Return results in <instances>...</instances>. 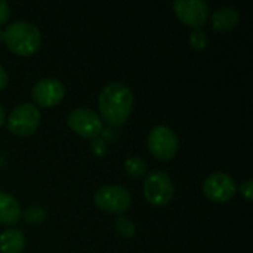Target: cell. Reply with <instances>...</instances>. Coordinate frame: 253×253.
<instances>
[{
	"label": "cell",
	"mask_w": 253,
	"mask_h": 253,
	"mask_svg": "<svg viewBox=\"0 0 253 253\" xmlns=\"http://www.w3.org/2000/svg\"><path fill=\"white\" fill-rule=\"evenodd\" d=\"M116 233L122 237V239H132L136 233V228H135V224L125 215H117V219H116Z\"/></svg>",
	"instance_id": "9a60e30c"
},
{
	"label": "cell",
	"mask_w": 253,
	"mask_h": 253,
	"mask_svg": "<svg viewBox=\"0 0 253 253\" xmlns=\"http://www.w3.org/2000/svg\"><path fill=\"white\" fill-rule=\"evenodd\" d=\"M190 44L194 50H203L208 46V36L202 30H193L190 34Z\"/></svg>",
	"instance_id": "e0dca14e"
},
{
	"label": "cell",
	"mask_w": 253,
	"mask_h": 253,
	"mask_svg": "<svg viewBox=\"0 0 253 253\" xmlns=\"http://www.w3.org/2000/svg\"><path fill=\"white\" fill-rule=\"evenodd\" d=\"M173 12L182 24L200 30L208 21L209 6L203 0H176L173 1Z\"/></svg>",
	"instance_id": "9c48e42d"
},
{
	"label": "cell",
	"mask_w": 253,
	"mask_h": 253,
	"mask_svg": "<svg viewBox=\"0 0 253 253\" xmlns=\"http://www.w3.org/2000/svg\"><path fill=\"white\" fill-rule=\"evenodd\" d=\"M175 187L172 178L163 170H153L144 181V196L153 206L162 208L173 199Z\"/></svg>",
	"instance_id": "5b68a950"
},
{
	"label": "cell",
	"mask_w": 253,
	"mask_h": 253,
	"mask_svg": "<svg viewBox=\"0 0 253 253\" xmlns=\"http://www.w3.org/2000/svg\"><path fill=\"white\" fill-rule=\"evenodd\" d=\"M108 147L105 144L104 139H99V138H95L92 139V144H90V151L95 157H104L105 153H107Z\"/></svg>",
	"instance_id": "ac0fdd59"
},
{
	"label": "cell",
	"mask_w": 253,
	"mask_h": 253,
	"mask_svg": "<svg viewBox=\"0 0 253 253\" xmlns=\"http://www.w3.org/2000/svg\"><path fill=\"white\" fill-rule=\"evenodd\" d=\"M237 185L234 179L224 172H215L209 175L203 182V194L213 203H228L234 199Z\"/></svg>",
	"instance_id": "ba28073f"
},
{
	"label": "cell",
	"mask_w": 253,
	"mask_h": 253,
	"mask_svg": "<svg viewBox=\"0 0 253 253\" xmlns=\"http://www.w3.org/2000/svg\"><path fill=\"white\" fill-rule=\"evenodd\" d=\"M148 151L162 162L172 160L179 148V139L173 129L165 125L154 126L147 136Z\"/></svg>",
	"instance_id": "277c9868"
},
{
	"label": "cell",
	"mask_w": 253,
	"mask_h": 253,
	"mask_svg": "<svg viewBox=\"0 0 253 253\" xmlns=\"http://www.w3.org/2000/svg\"><path fill=\"white\" fill-rule=\"evenodd\" d=\"M10 18V6L7 1L0 0V25L6 24Z\"/></svg>",
	"instance_id": "ffe728a7"
},
{
	"label": "cell",
	"mask_w": 253,
	"mask_h": 253,
	"mask_svg": "<svg viewBox=\"0 0 253 253\" xmlns=\"http://www.w3.org/2000/svg\"><path fill=\"white\" fill-rule=\"evenodd\" d=\"M22 216L21 206L18 200L9 194L0 191V224L1 225H15Z\"/></svg>",
	"instance_id": "7c38bea8"
},
{
	"label": "cell",
	"mask_w": 253,
	"mask_h": 253,
	"mask_svg": "<svg viewBox=\"0 0 253 253\" xmlns=\"http://www.w3.org/2000/svg\"><path fill=\"white\" fill-rule=\"evenodd\" d=\"M93 202L102 212L123 215L132 206V196L122 185H105L96 190Z\"/></svg>",
	"instance_id": "8992f818"
},
{
	"label": "cell",
	"mask_w": 253,
	"mask_h": 253,
	"mask_svg": "<svg viewBox=\"0 0 253 253\" xmlns=\"http://www.w3.org/2000/svg\"><path fill=\"white\" fill-rule=\"evenodd\" d=\"M240 13L233 6H222L216 9L212 15V27L216 33H228L234 30L239 24Z\"/></svg>",
	"instance_id": "8fae6325"
},
{
	"label": "cell",
	"mask_w": 253,
	"mask_h": 253,
	"mask_svg": "<svg viewBox=\"0 0 253 253\" xmlns=\"http://www.w3.org/2000/svg\"><path fill=\"white\" fill-rule=\"evenodd\" d=\"M25 248V237L21 230L7 228L0 234V252L21 253Z\"/></svg>",
	"instance_id": "4fadbf2b"
},
{
	"label": "cell",
	"mask_w": 253,
	"mask_h": 253,
	"mask_svg": "<svg viewBox=\"0 0 253 253\" xmlns=\"http://www.w3.org/2000/svg\"><path fill=\"white\" fill-rule=\"evenodd\" d=\"M6 123V111H4V107L0 104V127Z\"/></svg>",
	"instance_id": "7402d4cb"
},
{
	"label": "cell",
	"mask_w": 253,
	"mask_h": 253,
	"mask_svg": "<svg viewBox=\"0 0 253 253\" xmlns=\"http://www.w3.org/2000/svg\"><path fill=\"white\" fill-rule=\"evenodd\" d=\"M3 40L12 53L18 56H31L42 46V33L31 22L15 21L6 27Z\"/></svg>",
	"instance_id": "7a4b0ae2"
},
{
	"label": "cell",
	"mask_w": 253,
	"mask_h": 253,
	"mask_svg": "<svg viewBox=\"0 0 253 253\" xmlns=\"http://www.w3.org/2000/svg\"><path fill=\"white\" fill-rule=\"evenodd\" d=\"M7 82H9L7 71L4 70V67H1V65H0V90H3V89L7 86Z\"/></svg>",
	"instance_id": "44dd1931"
},
{
	"label": "cell",
	"mask_w": 253,
	"mask_h": 253,
	"mask_svg": "<svg viewBox=\"0 0 253 253\" xmlns=\"http://www.w3.org/2000/svg\"><path fill=\"white\" fill-rule=\"evenodd\" d=\"M40 122H42L40 110L30 102L18 105L16 108L12 110L9 117H6L7 130L19 138L33 135L39 129Z\"/></svg>",
	"instance_id": "3957f363"
},
{
	"label": "cell",
	"mask_w": 253,
	"mask_h": 253,
	"mask_svg": "<svg viewBox=\"0 0 253 253\" xmlns=\"http://www.w3.org/2000/svg\"><path fill=\"white\" fill-rule=\"evenodd\" d=\"M67 123L74 133L87 139H95L102 132V122L99 116L89 108L73 110L67 117Z\"/></svg>",
	"instance_id": "52a82bcc"
},
{
	"label": "cell",
	"mask_w": 253,
	"mask_h": 253,
	"mask_svg": "<svg viewBox=\"0 0 253 253\" xmlns=\"http://www.w3.org/2000/svg\"><path fill=\"white\" fill-rule=\"evenodd\" d=\"M21 218H24L25 222L30 224V225H33V227H39V225L44 224V221L47 218V213L42 208L31 206V208L25 209V212H22V216Z\"/></svg>",
	"instance_id": "2e32d148"
},
{
	"label": "cell",
	"mask_w": 253,
	"mask_h": 253,
	"mask_svg": "<svg viewBox=\"0 0 253 253\" xmlns=\"http://www.w3.org/2000/svg\"><path fill=\"white\" fill-rule=\"evenodd\" d=\"M65 96V87L64 84L53 77H46L39 82L31 89V98L34 101V105L43 107V108H52L61 104V101Z\"/></svg>",
	"instance_id": "30bf717a"
},
{
	"label": "cell",
	"mask_w": 253,
	"mask_h": 253,
	"mask_svg": "<svg viewBox=\"0 0 253 253\" xmlns=\"http://www.w3.org/2000/svg\"><path fill=\"white\" fill-rule=\"evenodd\" d=\"M1 40H3V31L0 30V42H1Z\"/></svg>",
	"instance_id": "603a6c76"
},
{
	"label": "cell",
	"mask_w": 253,
	"mask_h": 253,
	"mask_svg": "<svg viewBox=\"0 0 253 253\" xmlns=\"http://www.w3.org/2000/svg\"><path fill=\"white\" fill-rule=\"evenodd\" d=\"M125 172L130 178H142L147 173V165L141 157H129L123 165Z\"/></svg>",
	"instance_id": "5bb4252c"
},
{
	"label": "cell",
	"mask_w": 253,
	"mask_h": 253,
	"mask_svg": "<svg viewBox=\"0 0 253 253\" xmlns=\"http://www.w3.org/2000/svg\"><path fill=\"white\" fill-rule=\"evenodd\" d=\"M102 119L111 126H122L127 122L133 108L132 90L119 82L108 83L98 98Z\"/></svg>",
	"instance_id": "6da1fadb"
},
{
	"label": "cell",
	"mask_w": 253,
	"mask_h": 253,
	"mask_svg": "<svg viewBox=\"0 0 253 253\" xmlns=\"http://www.w3.org/2000/svg\"><path fill=\"white\" fill-rule=\"evenodd\" d=\"M240 193L242 196L248 200V202H252L253 200V181L252 179H248L242 184L240 187Z\"/></svg>",
	"instance_id": "d6986e66"
}]
</instances>
